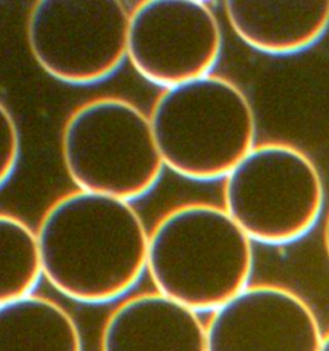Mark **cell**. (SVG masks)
Returning a JSON list of instances; mask_svg holds the SVG:
<instances>
[{
  "instance_id": "7",
  "label": "cell",
  "mask_w": 329,
  "mask_h": 351,
  "mask_svg": "<svg viewBox=\"0 0 329 351\" xmlns=\"http://www.w3.org/2000/svg\"><path fill=\"white\" fill-rule=\"evenodd\" d=\"M221 45L219 21L204 1L145 0L130 11L126 58L164 89L211 73Z\"/></svg>"
},
{
  "instance_id": "9",
  "label": "cell",
  "mask_w": 329,
  "mask_h": 351,
  "mask_svg": "<svg viewBox=\"0 0 329 351\" xmlns=\"http://www.w3.org/2000/svg\"><path fill=\"white\" fill-rule=\"evenodd\" d=\"M101 351H206V326L197 311L160 292L141 293L110 314Z\"/></svg>"
},
{
  "instance_id": "11",
  "label": "cell",
  "mask_w": 329,
  "mask_h": 351,
  "mask_svg": "<svg viewBox=\"0 0 329 351\" xmlns=\"http://www.w3.org/2000/svg\"><path fill=\"white\" fill-rule=\"evenodd\" d=\"M0 351H82V336L67 310L31 293L0 305Z\"/></svg>"
},
{
  "instance_id": "2",
  "label": "cell",
  "mask_w": 329,
  "mask_h": 351,
  "mask_svg": "<svg viewBox=\"0 0 329 351\" xmlns=\"http://www.w3.org/2000/svg\"><path fill=\"white\" fill-rule=\"evenodd\" d=\"M252 239L224 207H173L148 232L147 271L157 292L195 311L224 305L248 286Z\"/></svg>"
},
{
  "instance_id": "10",
  "label": "cell",
  "mask_w": 329,
  "mask_h": 351,
  "mask_svg": "<svg viewBox=\"0 0 329 351\" xmlns=\"http://www.w3.org/2000/svg\"><path fill=\"white\" fill-rule=\"evenodd\" d=\"M224 10L233 32L267 54L301 52L329 27V0H228Z\"/></svg>"
},
{
  "instance_id": "4",
  "label": "cell",
  "mask_w": 329,
  "mask_h": 351,
  "mask_svg": "<svg viewBox=\"0 0 329 351\" xmlns=\"http://www.w3.org/2000/svg\"><path fill=\"white\" fill-rule=\"evenodd\" d=\"M61 148L77 189L129 202L147 195L164 170L149 116L121 97L76 107L63 126Z\"/></svg>"
},
{
  "instance_id": "15",
  "label": "cell",
  "mask_w": 329,
  "mask_h": 351,
  "mask_svg": "<svg viewBox=\"0 0 329 351\" xmlns=\"http://www.w3.org/2000/svg\"><path fill=\"white\" fill-rule=\"evenodd\" d=\"M319 351H329V332H327V333L323 336L321 345H320V350Z\"/></svg>"
},
{
  "instance_id": "1",
  "label": "cell",
  "mask_w": 329,
  "mask_h": 351,
  "mask_svg": "<svg viewBox=\"0 0 329 351\" xmlns=\"http://www.w3.org/2000/svg\"><path fill=\"white\" fill-rule=\"evenodd\" d=\"M36 236L42 276L75 301L117 299L147 268L148 230L125 199L82 189L64 193L45 210Z\"/></svg>"
},
{
  "instance_id": "6",
  "label": "cell",
  "mask_w": 329,
  "mask_h": 351,
  "mask_svg": "<svg viewBox=\"0 0 329 351\" xmlns=\"http://www.w3.org/2000/svg\"><path fill=\"white\" fill-rule=\"evenodd\" d=\"M129 19L116 0H39L26 36L32 57L51 77L89 85L111 76L126 58Z\"/></svg>"
},
{
  "instance_id": "13",
  "label": "cell",
  "mask_w": 329,
  "mask_h": 351,
  "mask_svg": "<svg viewBox=\"0 0 329 351\" xmlns=\"http://www.w3.org/2000/svg\"><path fill=\"white\" fill-rule=\"evenodd\" d=\"M20 134L7 106L0 101V188L13 174L20 157Z\"/></svg>"
},
{
  "instance_id": "3",
  "label": "cell",
  "mask_w": 329,
  "mask_h": 351,
  "mask_svg": "<svg viewBox=\"0 0 329 351\" xmlns=\"http://www.w3.org/2000/svg\"><path fill=\"white\" fill-rule=\"evenodd\" d=\"M148 116L164 165L186 179L226 178L255 145L251 102L224 76L164 88Z\"/></svg>"
},
{
  "instance_id": "5",
  "label": "cell",
  "mask_w": 329,
  "mask_h": 351,
  "mask_svg": "<svg viewBox=\"0 0 329 351\" xmlns=\"http://www.w3.org/2000/svg\"><path fill=\"white\" fill-rule=\"evenodd\" d=\"M224 208L252 241L284 245L315 226L324 205L318 167L296 145L267 142L224 178Z\"/></svg>"
},
{
  "instance_id": "12",
  "label": "cell",
  "mask_w": 329,
  "mask_h": 351,
  "mask_svg": "<svg viewBox=\"0 0 329 351\" xmlns=\"http://www.w3.org/2000/svg\"><path fill=\"white\" fill-rule=\"evenodd\" d=\"M41 276L36 230L0 213V305L31 295Z\"/></svg>"
},
{
  "instance_id": "14",
  "label": "cell",
  "mask_w": 329,
  "mask_h": 351,
  "mask_svg": "<svg viewBox=\"0 0 329 351\" xmlns=\"http://www.w3.org/2000/svg\"><path fill=\"white\" fill-rule=\"evenodd\" d=\"M323 236H324V246H326V251H327V255H328L329 258V211L327 219H326V223H324Z\"/></svg>"
},
{
  "instance_id": "8",
  "label": "cell",
  "mask_w": 329,
  "mask_h": 351,
  "mask_svg": "<svg viewBox=\"0 0 329 351\" xmlns=\"http://www.w3.org/2000/svg\"><path fill=\"white\" fill-rule=\"evenodd\" d=\"M321 340L314 310L277 285L247 286L206 326V351H319Z\"/></svg>"
}]
</instances>
